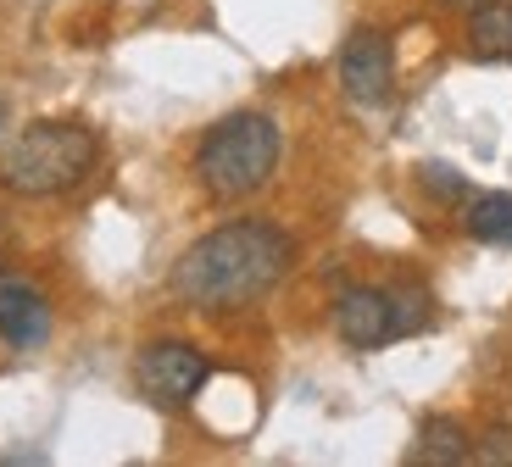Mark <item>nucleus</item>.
I'll return each mask as SVG.
<instances>
[{
  "instance_id": "obj_1",
  "label": "nucleus",
  "mask_w": 512,
  "mask_h": 467,
  "mask_svg": "<svg viewBox=\"0 0 512 467\" xmlns=\"http://www.w3.org/2000/svg\"><path fill=\"white\" fill-rule=\"evenodd\" d=\"M295 262V240L268 217H234L212 228L173 262V295L195 312H245L284 284Z\"/></svg>"
},
{
  "instance_id": "obj_2",
  "label": "nucleus",
  "mask_w": 512,
  "mask_h": 467,
  "mask_svg": "<svg viewBox=\"0 0 512 467\" xmlns=\"http://www.w3.org/2000/svg\"><path fill=\"white\" fill-rule=\"evenodd\" d=\"M101 162V139L84 123H28L0 151V184L23 201H51L78 190Z\"/></svg>"
},
{
  "instance_id": "obj_3",
  "label": "nucleus",
  "mask_w": 512,
  "mask_h": 467,
  "mask_svg": "<svg viewBox=\"0 0 512 467\" xmlns=\"http://www.w3.org/2000/svg\"><path fill=\"white\" fill-rule=\"evenodd\" d=\"M284 134L268 112H234L212 123L195 145V178L212 201H245L273 178Z\"/></svg>"
},
{
  "instance_id": "obj_4",
  "label": "nucleus",
  "mask_w": 512,
  "mask_h": 467,
  "mask_svg": "<svg viewBox=\"0 0 512 467\" xmlns=\"http://www.w3.org/2000/svg\"><path fill=\"white\" fill-rule=\"evenodd\" d=\"M206 379H212V362H206V351H195L190 340H156L134 356V384H140V395L151 406H162V412H184V406L206 390Z\"/></svg>"
},
{
  "instance_id": "obj_5",
  "label": "nucleus",
  "mask_w": 512,
  "mask_h": 467,
  "mask_svg": "<svg viewBox=\"0 0 512 467\" xmlns=\"http://www.w3.org/2000/svg\"><path fill=\"white\" fill-rule=\"evenodd\" d=\"M390 84H396V51H390V39L379 28H357L340 45V89L357 106H379V101H390Z\"/></svg>"
},
{
  "instance_id": "obj_6",
  "label": "nucleus",
  "mask_w": 512,
  "mask_h": 467,
  "mask_svg": "<svg viewBox=\"0 0 512 467\" xmlns=\"http://www.w3.org/2000/svg\"><path fill=\"white\" fill-rule=\"evenodd\" d=\"M334 334L351 351H379V345L401 340L390 290H379V284H351V290H340L334 295Z\"/></svg>"
},
{
  "instance_id": "obj_7",
  "label": "nucleus",
  "mask_w": 512,
  "mask_h": 467,
  "mask_svg": "<svg viewBox=\"0 0 512 467\" xmlns=\"http://www.w3.org/2000/svg\"><path fill=\"white\" fill-rule=\"evenodd\" d=\"M0 340L12 351H39L51 340V301L17 273H0Z\"/></svg>"
},
{
  "instance_id": "obj_8",
  "label": "nucleus",
  "mask_w": 512,
  "mask_h": 467,
  "mask_svg": "<svg viewBox=\"0 0 512 467\" xmlns=\"http://www.w3.org/2000/svg\"><path fill=\"white\" fill-rule=\"evenodd\" d=\"M407 462L462 467V462H474V440H468V429H462L457 417H423L418 434H412V445H407Z\"/></svg>"
},
{
  "instance_id": "obj_9",
  "label": "nucleus",
  "mask_w": 512,
  "mask_h": 467,
  "mask_svg": "<svg viewBox=\"0 0 512 467\" xmlns=\"http://www.w3.org/2000/svg\"><path fill=\"white\" fill-rule=\"evenodd\" d=\"M468 45L485 62H512V6L507 0H485L468 12Z\"/></svg>"
},
{
  "instance_id": "obj_10",
  "label": "nucleus",
  "mask_w": 512,
  "mask_h": 467,
  "mask_svg": "<svg viewBox=\"0 0 512 467\" xmlns=\"http://www.w3.org/2000/svg\"><path fill=\"white\" fill-rule=\"evenodd\" d=\"M462 228H468L479 245H507V251H512V195L507 190L474 195L468 212H462Z\"/></svg>"
},
{
  "instance_id": "obj_11",
  "label": "nucleus",
  "mask_w": 512,
  "mask_h": 467,
  "mask_svg": "<svg viewBox=\"0 0 512 467\" xmlns=\"http://www.w3.org/2000/svg\"><path fill=\"white\" fill-rule=\"evenodd\" d=\"M390 301H396V334L407 340V334L429 329V317H435V301H429V290L423 284H390Z\"/></svg>"
},
{
  "instance_id": "obj_12",
  "label": "nucleus",
  "mask_w": 512,
  "mask_h": 467,
  "mask_svg": "<svg viewBox=\"0 0 512 467\" xmlns=\"http://www.w3.org/2000/svg\"><path fill=\"white\" fill-rule=\"evenodd\" d=\"M418 184H423V195H435V201H462V195H468V178L446 162H423Z\"/></svg>"
},
{
  "instance_id": "obj_13",
  "label": "nucleus",
  "mask_w": 512,
  "mask_h": 467,
  "mask_svg": "<svg viewBox=\"0 0 512 467\" xmlns=\"http://www.w3.org/2000/svg\"><path fill=\"white\" fill-rule=\"evenodd\" d=\"M474 462H512V423H496V429L474 445Z\"/></svg>"
},
{
  "instance_id": "obj_14",
  "label": "nucleus",
  "mask_w": 512,
  "mask_h": 467,
  "mask_svg": "<svg viewBox=\"0 0 512 467\" xmlns=\"http://www.w3.org/2000/svg\"><path fill=\"white\" fill-rule=\"evenodd\" d=\"M446 12H474V6H485V0H440Z\"/></svg>"
},
{
  "instance_id": "obj_15",
  "label": "nucleus",
  "mask_w": 512,
  "mask_h": 467,
  "mask_svg": "<svg viewBox=\"0 0 512 467\" xmlns=\"http://www.w3.org/2000/svg\"><path fill=\"white\" fill-rule=\"evenodd\" d=\"M0 128H6V101H0Z\"/></svg>"
}]
</instances>
